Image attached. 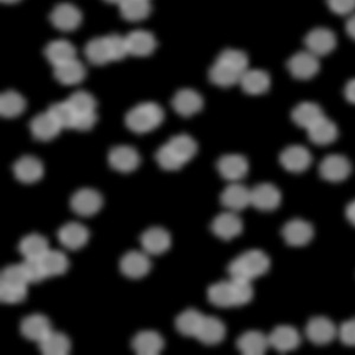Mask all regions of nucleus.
<instances>
[{
  "mask_svg": "<svg viewBox=\"0 0 355 355\" xmlns=\"http://www.w3.org/2000/svg\"><path fill=\"white\" fill-rule=\"evenodd\" d=\"M107 40L110 43L113 61H120L128 55V46H127L125 37L120 36V35H110V36H107Z\"/></svg>",
  "mask_w": 355,
  "mask_h": 355,
  "instance_id": "nucleus-47",
  "label": "nucleus"
},
{
  "mask_svg": "<svg viewBox=\"0 0 355 355\" xmlns=\"http://www.w3.org/2000/svg\"><path fill=\"white\" fill-rule=\"evenodd\" d=\"M282 236L289 245H306L314 237V227L302 219H293L283 226Z\"/></svg>",
  "mask_w": 355,
  "mask_h": 355,
  "instance_id": "nucleus-13",
  "label": "nucleus"
},
{
  "mask_svg": "<svg viewBox=\"0 0 355 355\" xmlns=\"http://www.w3.org/2000/svg\"><path fill=\"white\" fill-rule=\"evenodd\" d=\"M85 56L89 62L95 65H103L108 62H113L110 43L105 37H96L89 42L85 46Z\"/></svg>",
  "mask_w": 355,
  "mask_h": 355,
  "instance_id": "nucleus-38",
  "label": "nucleus"
},
{
  "mask_svg": "<svg viewBox=\"0 0 355 355\" xmlns=\"http://www.w3.org/2000/svg\"><path fill=\"white\" fill-rule=\"evenodd\" d=\"M304 42L307 45L308 51L319 57L331 53L336 44V38L329 28H318L308 33Z\"/></svg>",
  "mask_w": 355,
  "mask_h": 355,
  "instance_id": "nucleus-17",
  "label": "nucleus"
},
{
  "mask_svg": "<svg viewBox=\"0 0 355 355\" xmlns=\"http://www.w3.org/2000/svg\"><path fill=\"white\" fill-rule=\"evenodd\" d=\"M220 202L234 212L244 210L251 205V190L241 184H231L223 191Z\"/></svg>",
  "mask_w": 355,
  "mask_h": 355,
  "instance_id": "nucleus-21",
  "label": "nucleus"
},
{
  "mask_svg": "<svg viewBox=\"0 0 355 355\" xmlns=\"http://www.w3.org/2000/svg\"><path fill=\"white\" fill-rule=\"evenodd\" d=\"M239 83L245 93L259 95V94L266 93L270 87V77L263 70L248 69L245 73H243Z\"/></svg>",
  "mask_w": 355,
  "mask_h": 355,
  "instance_id": "nucleus-34",
  "label": "nucleus"
},
{
  "mask_svg": "<svg viewBox=\"0 0 355 355\" xmlns=\"http://www.w3.org/2000/svg\"><path fill=\"white\" fill-rule=\"evenodd\" d=\"M70 204L75 214L82 217H90L100 211L103 205V198L97 191L83 189L73 194Z\"/></svg>",
  "mask_w": 355,
  "mask_h": 355,
  "instance_id": "nucleus-6",
  "label": "nucleus"
},
{
  "mask_svg": "<svg viewBox=\"0 0 355 355\" xmlns=\"http://www.w3.org/2000/svg\"><path fill=\"white\" fill-rule=\"evenodd\" d=\"M107 3H110V4H122L125 0H105Z\"/></svg>",
  "mask_w": 355,
  "mask_h": 355,
  "instance_id": "nucleus-53",
  "label": "nucleus"
},
{
  "mask_svg": "<svg viewBox=\"0 0 355 355\" xmlns=\"http://www.w3.org/2000/svg\"><path fill=\"white\" fill-rule=\"evenodd\" d=\"M254 297L250 281L231 279L214 283L207 291V299L216 307H241Z\"/></svg>",
  "mask_w": 355,
  "mask_h": 355,
  "instance_id": "nucleus-1",
  "label": "nucleus"
},
{
  "mask_svg": "<svg viewBox=\"0 0 355 355\" xmlns=\"http://www.w3.org/2000/svg\"><path fill=\"white\" fill-rule=\"evenodd\" d=\"M164 116L165 114L160 105L153 102H146L128 112L125 116V125L134 133H148L162 125Z\"/></svg>",
  "mask_w": 355,
  "mask_h": 355,
  "instance_id": "nucleus-4",
  "label": "nucleus"
},
{
  "mask_svg": "<svg viewBox=\"0 0 355 355\" xmlns=\"http://www.w3.org/2000/svg\"><path fill=\"white\" fill-rule=\"evenodd\" d=\"M30 128L33 137L41 141L53 140L62 130L61 125H58V122L49 112L38 114L37 116L33 117V121L30 123Z\"/></svg>",
  "mask_w": 355,
  "mask_h": 355,
  "instance_id": "nucleus-25",
  "label": "nucleus"
},
{
  "mask_svg": "<svg viewBox=\"0 0 355 355\" xmlns=\"http://www.w3.org/2000/svg\"><path fill=\"white\" fill-rule=\"evenodd\" d=\"M141 162L137 150L130 146H116L110 152V164L114 170L128 173L137 170Z\"/></svg>",
  "mask_w": 355,
  "mask_h": 355,
  "instance_id": "nucleus-11",
  "label": "nucleus"
},
{
  "mask_svg": "<svg viewBox=\"0 0 355 355\" xmlns=\"http://www.w3.org/2000/svg\"><path fill=\"white\" fill-rule=\"evenodd\" d=\"M40 262L45 279L65 274L69 268L68 257L65 256L64 252L58 250H49L42 259H40Z\"/></svg>",
  "mask_w": 355,
  "mask_h": 355,
  "instance_id": "nucleus-37",
  "label": "nucleus"
},
{
  "mask_svg": "<svg viewBox=\"0 0 355 355\" xmlns=\"http://www.w3.org/2000/svg\"><path fill=\"white\" fill-rule=\"evenodd\" d=\"M217 170L226 180L237 182L248 174L249 162L241 154H227L219 159Z\"/></svg>",
  "mask_w": 355,
  "mask_h": 355,
  "instance_id": "nucleus-10",
  "label": "nucleus"
},
{
  "mask_svg": "<svg viewBox=\"0 0 355 355\" xmlns=\"http://www.w3.org/2000/svg\"><path fill=\"white\" fill-rule=\"evenodd\" d=\"M142 248L147 254H162L170 249L171 234L162 227H150L140 237Z\"/></svg>",
  "mask_w": 355,
  "mask_h": 355,
  "instance_id": "nucleus-18",
  "label": "nucleus"
},
{
  "mask_svg": "<svg viewBox=\"0 0 355 355\" xmlns=\"http://www.w3.org/2000/svg\"><path fill=\"white\" fill-rule=\"evenodd\" d=\"M53 75L57 81L62 85H73L81 83L85 80L87 71L85 65L75 58L64 64L53 67Z\"/></svg>",
  "mask_w": 355,
  "mask_h": 355,
  "instance_id": "nucleus-31",
  "label": "nucleus"
},
{
  "mask_svg": "<svg viewBox=\"0 0 355 355\" xmlns=\"http://www.w3.org/2000/svg\"><path fill=\"white\" fill-rule=\"evenodd\" d=\"M243 73H239L237 70H234V68H231L230 65L225 64L223 62L216 61L210 69V73H209V77H210V81L214 85H219L223 88H227L231 85H237L241 82Z\"/></svg>",
  "mask_w": 355,
  "mask_h": 355,
  "instance_id": "nucleus-35",
  "label": "nucleus"
},
{
  "mask_svg": "<svg viewBox=\"0 0 355 355\" xmlns=\"http://www.w3.org/2000/svg\"><path fill=\"white\" fill-rule=\"evenodd\" d=\"M150 0H125L120 4L121 16L128 21H139L150 16Z\"/></svg>",
  "mask_w": 355,
  "mask_h": 355,
  "instance_id": "nucleus-41",
  "label": "nucleus"
},
{
  "mask_svg": "<svg viewBox=\"0 0 355 355\" xmlns=\"http://www.w3.org/2000/svg\"><path fill=\"white\" fill-rule=\"evenodd\" d=\"M69 105L71 107V110H73V113L77 116H81V115H85V114L96 113V100L94 98L92 94L80 90V92H75L69 96L68 100ZM76 120V119H75ZM75 125V123H73Z\"/></svg>",
  "mask_w": 355,
  "mask_h": 355,
  "instance_id": "nucleus-43",
  "label": "nucleus"
},
{
  "mask_svg": "<svg viewBox=\"0 0 355 355\" xmlns=\"http://www.w3.org/2000/svg\"><path fill=\"white\" fill-rule=\"evenodd\" d=\"M217 60L225 64L230 65L231 68H234L241 73H245L249 67L248 56L241 50H236V49H226L219 55Z\"/></svg>",
  "mask_w": 355,
  "mask_h": 355,
  "instance_id": "nucleus-45",
  "label": "nucleus"
},
{
  "mask_svg": "<svg viewBox=\"0 0 355 355\" xmlns=\"http://www.w3.org/2000/svg\"><path fill=\"white\" fill-rule=\"evenodd\" d=\"M198 152V145L187 134L172 137L157 152V162L166 171H178Z\"/></svg>",
  "mask_w": 355,
  "mask_h": 355,
  "instance_id": "nucleus-2",
  "label": "nucleus"
},
{
  "mask_svg": "<svg viewBox=\"0 0 355 355\" xmlns=\"http://www.w3.org/2000/svg\"><path fill=\"white\" fill-rule=\"evenodd\" d=\"M18 249L25 259H40L48 252V239L41 234H31L25 236L19 243Z\"/></svg>",
  "mask_w": 355,
  "mask_h": 355,
  "instance_id": "nucleus-36",
  "label": "nucleus"
},
{
  "mask_svg": "<svg viewBox=\"0 0 355 355\" xmlns=\"http://www.w3.org/2000/svg\"><path fill=\"white\" fill-rule=\"evenodd\" d=\"M346 216H347V219L349 222L355 225V200L349 204L347 206V209H346Z\"/></svg>",
  "mask_w": 355,
  "mask_h": 355,
  "instance_id": "nucleus-51",
  "label": "nucleus"
},
{
  "mask_svg": "<svg viewBox=\"0 0 355 355\" xmlns=\"http://www.w3.org/2000/svg\"><path fill=\"white\" fill-rule=\"evenodd\" d=\"M269 346V339L262 331H249L239 336L237 347L243 354L261 355L266 353Z\"/></svg>",
  "mask_w": 355,
  "mask_h": 355,
  "instance_id": "nucleus-30",
  "label": "nucleus"
},
{
  "mask_svg": "<svg viewBox=\"0 0 355 355\" xmlns=\"http://www.w3.org/2000/svg\"><path fill=\"white\" fill-rule=\"evenodd\" d=\"M346 30H347L348 35L355 40V15L348 19Z\"/></svg>",
  "mask_w": 355,
  "mask_h": 355,
  "instance_id": "nucleus-52",
  "label": "nucleus"
},
{
  "mask_svg": "<svg viewBox=\"0 0 355 355\" xmlns=\"http://www.w3.org/2000/svg\"><path fill=\"white\" fill-rule=\"evenodd\" d=\"M339 135V130L334 122L324 116L308 130V137L316 145L326 146L335 141Z\"/></svg>",
  "mask_w": 355,
  "mask_h": 355,
  "instance_id": "nucleus-33",
  "label": "nucleus"
},
{
  "mask_svg": "<svg viewBox=\"0 0 355 355\" xmlns=\"http://www.w3.org/2000/svg\"><path fill=\"white\" fill-rule=\"evenodd\" d=\"M270 268V259L261 250H249L239 254L227 268L231 279L252 281L266 274Z\"/></svg>",
  "mask_w": 355,
  "mask_h": 355,
  "instance_id": "nucleus-3",
  "label": "nucleus"
},
{
  "mask_svg": "<svg viewBox=\"0 0 355 355\" xmlns=\"http://www.w3.org/2000/svg\"><path fill=\"white\" fill-rule=\"evenodd\" d=\"M345 95L348 101L355 103V78L348 82L346 89H345Z\"/></svg>",
  "mask_w": 355,
  "mask_h": 355,
  "instance_id": "nucleus-50",
  "label": "nucleus"
},
{
  "mask_svg": "<svg viewBox=\"0 0 355 355\" xmlns=\"http://www.w3.org/2000/svg\"><path fill=\"white\" fill-rule=\"evenodd\" d=\"M26 101L21 94L6 92L0 96V114L1 116L16 117L24 112Z\"/></svg>",
  "mask_w": 355,
  "mask_h": 355,
  "instance_id": "nucleus-42",
  "label": "nucleus"
},
{
  "mask_svg": "<svg viewBox=\"0 0 355 355\" xmlns=\"http://www.w3.org/2000/svg\"><path fill=\"white\" fill-rule=\"evenodd\" d=\"M165 341L162 335L153 331H144L137 333L132 341V347L137 354L157 355L162 351Z\"/></svg>",
  "mask_w": 355,
  "mask_h": 355,
  "instance_id": "nucleus-26",
  "label": "nucleus"
},
{
  "mask_svg": "<svg viewBox=\"0 0 355 355\" xmlns=\"http://www.w3.org/2000/svg\"><path fill=\"white\" fill-rule=\"evenodd\" d=\"M40 347L43 354L65 355L70 352L71 345L67 335L51 331L40 343Z\"/></svg>",
  "mask_w": 355,
  "mask_h": 355,
  "instance_id": "nucleus-40",
  "label": "nucleus"
},
{
  "mask_svg": "<svg viewBox=\"0 0 355 355\" xmlns=\"http://www.w3.org/2000/svg\"><path fill=\"white\" fill-rule=\"evenodd\" d=\"M1 1H4V3H17L19 0H1Z\"/></svg>",
  "mask_w": 355,
  "mask_h": 355,
  "instance_id": "nucleus-54",
  "label": "nucleus"
},
{
  "mask_svg": "<svg viewBox=\"0 0 355 355\" xmlns=\"http://www.w3.org/2000/svg\"><path fill=\"white\" fill-rule=\"evenodd\" d=\"M288 69L295 78L308 80L319 71L320 62L318 56L311 51H301L291 56L288 62Z\"/></svg>",
  "mask_w": 355,
  "mask_h": 355,
  "instance_id": "nucleus-7",
  "label": "nucleus"
},
{
  "mask_svg": "<svg viewBox=\"0 0 355 355\" xmlns=\"http://www.w3.org/2000/svg\"><path fill=\"white\" fill-rule=\"evenodd\" d=\"M211 229L216 236H218L219 239L230 241L242 232V219L239 218L234 211L224 212L214 219Z\"/></svg>",
  "mask_w": 355,
  "mask_h": 355,
  "instance_id": "nucleus-14",
  "label": "nucleus"
},
{
  "mask_svg": "<svg viewBox=\"0 0 355 355\" xmlns=\"http://www.w3.org/2000/svg\"><path fill=\"white\" fill-rule=\"evenodd\" d=\"M48 112L51 114L53 119L58 122V125H61L62 130H63V128L73 130L76 115L73 113V110H71V107L69 105L68 102L64 101L53 103V105L49 107Z\"/></svg>",
  "mask_w": 355,
  "mask_h": 355,
  "instance_id": "nucleus-44",
  "label": "nucleus"
},
{
  "mask_svg": "<svg viewBox=\"0 0 355 355\" xmlns=\"http://www.w3.org/2000/svg\"><path fill=\"white\" fill-rule=\"evenodd\" d=\"M53 26L62 31H73L81 24L82 13L71 4H60L53 8L50 16Z\"/></svg>",
  "mask_w": 355,
  "mask_h": 355,
  "instance_id": "nucleus-16",
  "label": "nucleus"
},
{
  "mask_svg": "<svg viewBox=\"0 0 355 355\" xmlns=\"http://www.w3.org/2000/svg\"><path fill=\"white\" fill-rule=\"evenodd\" d=\"M338 334H339L340 340L343 341V345L355 346V319L345 321L340 326Z\"/></svg>",
  "mask_w": 355,
  "mask_h": 355,
  "instance_id": "nucleus-48",
  "label": "nucleus"
},
{
  "mask_svg": "<svg viewBox=\"0 0 355 355\" xmlns=\"http://www.w3.org/2000/svg\"><path fill=\"white\" fill-rule=\"evenodd\" d=\"M128 53L134 56H148L157 48V41L152 33L145 30H135L125 37Z\"/></svg>",
  "mask_w": 355,
  "mask_h": 355,
  "instance_id": "nucleus-27",
  "label": "nucleus"
},
{
  "mask_svg": "<svg viewBox=\"0 0 355 355\" xmlns=\"http://www.w3.org/2000/svg\"><path fill=\"white\" fill-rule=\"evenodd\" d=\"M174 110L182 116H192L202 110V97L192 89H182L178 92L172 101Z\"/></svg>",
  "mask_w": 355,
  "mask_h": 355,
  "instance_id": "nucleus-22",
  "label": "nucleus"
},
{
  "mask_svg": "<svg viewBox=\"0 0 355 355\" xmlns=\"http://www.w3.org/2000/svg\"><path fill=\"white\" fill-rule=\"evenodd\" d=\"M152 268V262L147 252L130 251L122 257L120 269L122 274L130 279H141L148 274Z\"/></svg>",
  "mask_w": 355,
  "mask_h": 355,
  "instance_id": "nucleus-9",
  "label": "nucleus"
},
{
  "mask_svg": "<svg viewBox=\"0 0 355 355\" xmlns=\"http://www.w3.org/2000/svg\"><path fill=\"white\" fill-rule=\"evenodd\" d=\"M331 11L341 16L349 15L355 10V0H327Z\"/></svg>",
  "mask_w": 355,
  "mask_h": 355,
  "instance_id": "nucleus-49",
  "label": "nucleus"
},
{
  "mask_svg": "<svg viewBox=\"0 0 355 355\" xmlns=\"http://www.w3.org/2000/svg\"><path fill=\"white\" fill-rule=\"evenodd\" d=\"M44 53L53 67L64 64L67 62L73 61L76 58V49L70 42L64 40L49 43L45 48Z\"/></svg>",
  "mask_w": 355,
  "mask_h": 355,
  "instance_id": "nucleus-32",
  "label": "nucleus"
},
{
  "mask_svg": "<svg viewBox=\"0 0 355 355\" xmlns=\"http://www.w3.org/2000/svg\"><path fill=\"white\" fill-rule=\"evenodd\" d=\"M279 162L289 172L301 173L311 165L313 157L306 147L294 145L283 150L279 155Z\"/></svg>",
  "mask_w": 355,
  "mask_h": 355,
  "instance_id": "nucleus-8",
  "label": "nucleus"
},
{
  "mask_svg": "<svg viewBox=\"0 0 355 355\" xmlns=\"http://www.w3.org/2000/svg\"><path fill=\"white\" fill-rule=\"evenodd\" d=\"M306 334L315 345H327L334 340L338 331L331 320L324 316H316L308 322Z\"/></svg>",
  "mask_w": 355,
  "mask_h": 355,
  "instance_id": "nucleus-15",
  "label": "nucleus"
},
{
  "mask_svg": "<svg viewBox=\"0 0 355 355\" xmlns=\"http://www.w3.org/2000/svg\"><path fill=\"white\" fill-rule=\"evenodd\" d=\"M58 239L65 248L70 250H77L88 242L89 231L80 223H68L58 231Z\"/></svg>",
  "mask_w": 355,
  "mask_h": 355,
  "instance_id": "nucleus-24",
  "label": "nucleus"
},
{
  "mask_svg": "<svg viewBox=\"0 0 355 355\" xmlns=\"http://www.w3.org/2000/svg\"><path fill=\"white\" fill-rule=\"evenodd\" d=\"M204 318L205 315H202L197 309H187L178 316L175 320V326L180 334L196 338L200 329Z\"/></svg>",
  "mask_w": 355,
  "mask_h": 355,
  "instance_id": "nucleus-39",
  "label": "nucleus"
},
{
  "mask_svg": "<svg viewBox=\"0 0 355 355\" xmlns=\"http://www.w3.org/2000/svg\"><path fill=\"white\" fill-rule=\"evenodd\" d=\"M15 175L19 182L24 184H33L36 182L43 177L44 173V167L40 159L31 157V155H25L17 160L13 166Z\"/></svg>",
  "mask_w": 355,
  "mask_h": 355,
  "instance_id": "nucleus-19",
  "label": "nucleus"
},
{
  "mask_svg": "<svg viewBox=\"0 0 355 355\" xmlns=\"http://www.w3.org/2000/svg\"><path fill=\"white\" fill-rule=\"evenodd\" d=\"M225 324L214 316H205L197 334V339L204 345H217L225 338Z\"/></svg>",
  "mask_w": 355,
  "mask_h": 355,
  "instance_id": "nucleus-29",
  "label": "nucleus"
},
{
  "mask_svg": "<svg viewBox=\"0 0 355 355\" xmlns=\"http://www.w3.org/2000/svg\"><path fill=\"white\" fill-rule=\"evenodd\" d=\"M352 164L347 157L339 154H331L323 159L320 165V175L328 182H339L349 177Z\"/></svg>",
  "mask_w": 355,
  "mask_h": 355,
  "instance_id": "nucleus-5",
  "label": "nucleus"
},
{
  "mask_svg": "<svg viewBox=\"0 0 355 355\" xmlns=\"http://www.w3.org/2000/svg\"><path fill=\"white\" fill-rule=\"evenodd\" d=\"M281 204V192L272 184H259L251 190V205L261 211H272Z\"/></svg>",
  "mask_w": 355,
  "mask_h": 355,
  "instance_id": "nucleus-12",
  "label": "nucleus"
},
{
  "mask_svg": "<svg viewBox=\"0 0 355 355\" xmlns=\"http://www.w3.org/2000/svg\"><path fill=\"white\" fill-rule=\"evenodd\" d=\"M268 339L269 345L279 352L293 351L295 348L299 347L301 343L299 331L287 324L277 326L271 331Z\"/></svg>",
  "mask_w": 355,
  "mask_h": 355,
  "instance_id": "nucleus-20",
  "label": "nucleus"
},
{
  "mask_svg": "<svg viewBox=\"0 0 355 355\" xmlns=\"http://www.w3.org/2000/svg\"><path fill=\"white\" fill-rule=\"evenodd\" d=\"M324 117L322 108L314 102H302L295 107L291 113L293 121L302 128L309 130L311 125Z\"/></svg>",
  "mask_w": 355,
  "mask_h": 355,
  "instance_id": "nucleus-28",
  "label": "nucleus"
},
{
  "mask_svg": "<svg viewBox=\"0 0 355 355\" xmlns=\"http://www.w3.org/2000/svg\"><path fill=\"white\" fill-rule=\"evenodd\" d=\"M26 296H28V289L8 287V286L0 284V300L3 302L16 304V303L23 302L26 299Z\"/></svg>",
  "mask_w": 355,
  "mask_h": 355,
  "instance_id": "nucleus-46",
  "label": "nucleus"
},
{
  "mask_svg": "<svg viewBox=\"0 0 355 355\" xmlns=\"http://www.w3.org/2000/svg\"><path fill=\"white\" fill-rule=\"evenodd\" d=\"M53 331L50 320L42 314L30 315L21 321V335L31 341L41 343L45 336Z\"/></svg>",
  "mask_w": 355,
  "mask_h": 355,
  "instance_id": "nucleus-23",
  "label": "nucleus"
}]
</instances>
